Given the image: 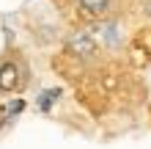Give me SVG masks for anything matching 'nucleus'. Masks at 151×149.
I'll return each instance as SVG.
<instances>
[{
  "instance_id": "1",
  "label": "nucleus",
  "mask_w": 151,
  "mask_h": 149,
  "mask_svg": "<svg viewBox=\"0 0 151 149\" xmlns=\"http://www.w3.org/2000/svg\"><path fill=\"white\" fill-rule=\"evenodd\" d=\"M28 80V66L19 58L8 55L0 61V91L3 94H17Z\"/></svg>"
},
{
  "instance_id": "2",
  "label": "nucleus",
  "mask_w": 151,
  "mask_h": 149,
  "mask_svg": "<svg viewBox=\"0 0 151 149\" xmlns=\"http://www.w3.org/2000/svg\"><path fill=\"white\" fill-rule=\"evenodd\" d=\"M66 52L77 61H93L99 55V41L91 31H74L66 39Z\"/></svg>"
},
{
  "instance_id": "3",
  "label": "nucleus",
  "mask_w": 151,
  "mask_h": 149,
  "mask_svg": "<svg viewBox=\"0 0 151 149\" xmlns=\"http://www.w3.org/2000/svg\"><path fill=\"white\" fill-rule=\"evenodd\" d=\"M80 11H83L85 17H91V20H99V17H104L110 11L113 0H77Z\"/></svg>"
},
{
  "instance_id": "4",
  "label": "nucleus",
  "mask_w": 151,
  "mask_h": 149,
  "mask_svg": "<svg viewBox=\"0 0 151 149\" xmlns=\"http://www.w3.org/2000/svg\"><path fill=\"white\" fill-rule=\"evenodd\" d=\"M143 11H146V17L151 20V0H146V3H143Z\"/></svg>"
}]
</instances>
